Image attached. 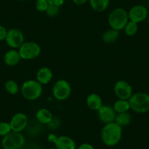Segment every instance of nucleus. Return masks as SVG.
I'll return each mask as SVG.
<instances>
[{
    "instance_id": "nucleus-12",
    "label": "nucleus",
    "mask_w": 149,
    "mask_h": 149,
    "mask_svg": "<svg viewBox=\"0 0 149 149\" xmlns=\"http://www.w3.org/2000/svg\"><path fill=\"white\" fill-rule=\"evenodd\" d=\"M117 113L114 110L113 106L102 104L97 110V116L100 121L103 124H109L114 122Z\"/></svg>"
},
{
    "instance_id": "nucleus-21",
    "label": "nucleus",
    "mask_w": 149,
    "mask_h": 149,
    "mask_svg": "<svg viewBox=\"0 0 149 149\" xmlns=\"http://www.w3.org/2000/svg\"><path fill=\"white\" fill-rule=\"evenodd\" d=\"M114 110L117 114L122 113H127L130 110V102L128 100H121L118 99L114 102L113 105Z\"/></svg>"
},
{
    "instance_id": "nucleus-11",
    "label": "nucleus",
    "mask_w": 149,
    "mask_h": 149,
    "mask_svg": "<svg viewBox=\"0 0 149 149\" xmlns=\"http://www.w3.org/2000/svg\"><path fill=\"white\" fill-rule=\"evenodd\" d=\"M148 9L142 5H134L128 11L129 20L136 24H139L145 21L148 18Z\"/></svg>"
},
{
    "instance_id": "nucleus-27",
    "label": "nucleus",
    "mask_w": 149,
    "mask_h": 149,
    "mask_svg": "<svg viewBox=\"0 0 149 149\" xmlns=\"http://www.w3.org/2000/svg\"><path fill=\"white\" fill-rule=\"evenodd\" d=\"M61 119H60L59 118H58V117L54 116L52 118V119H51V121L47 124V127H48V128L50 130H53V131H54V130H58V129L61 127Z\"/></svg>"
},
{
    "instance_id": "nucleus-24",
    "label": "nucleus",
    "mask_w": 149,
    "mask_h": 149,
    "mask_svg": "<svg viewBox=\"0 0 149 149\" xmlns=\"http://www.w3.org/2000/svg\"><path fill=\"white\" fill-rule=\"evenodd\" d=\"M124 31L125 34L129 37L134 36L138 31V24L130 21L124 27Z\"/></svg>"
},
{
    "instance_id": "nucleus-37",
    "label": "nucleus",
    "mask_w": 149,
    "mask_h": 149,
    "mask_svg": "<svg viewBox=\"0 0 149 149\" xmlns=\"http://www.w3.org/2000/svg\"><path fill=\"white\" fill-rule=\"evenodd\" d=\"M48 149H56V148H48Z\"/></svg>"
},
{
    "instance_id": "nucleus-2",
    "label": "nucleus",
    "mask_w": 149,
    "mask_h": 149,
    "mask_svg": "<svg viewBox=\"0 0 149 149\" xmlns=\"http://www.w3.org/2000/svg\"><path fill=\"white\" fill-rule=\"evenodd\" d=\"M21 93L25 100L35 101L40 98L43 91L42 84L37 80H27L24 81L21 86Z\"/></svg>"
},
{
    "instance_id": "nucleus-22",
    "label": "nucleus",
    "mask_w": 149,
    "mask_h": 149,
    "mask_svg": "<svg viewBox=\"0 0 149 149\" xmlns=\"http://www.w3.org/2000/svg\"><path fill=\"white\" fill-rule=\"evenodd\" d=\"M132 121V116L128 112L127 113H118L116 117L115 122L121 127L128 126Z\"/></svg>"
},
{
    "instance_id": "nucleus-23",
    "label": "nucleus",
    "mask_w": 149,
    "mask_h": 149,
    "mask_svg": "<svg viewBox=\"0 0 149 149\" xmlns=\"http://www.w3.org/2000/svg\"><path fill=\"white\" fill-rule=\"evenodd\" d=\"M5 89L8 94H10V95H15V94H18L19 92L20 89L19 86H18V83L16 82L14 80H8L5 83Z\"/></svg>"
},
{
    "instance_id": "nucleus-16",
    "label": "nucleus",
    "mask_w": 149,
    "mask_h": 149,
    "mask_svg": "<svg viewBox=\"0 0 149 149\" xmlns=\"http://www.w3.org/2000/svg\"><path fill=\"white\" fill-rule=\"evenodd\" d=\"M102 104L101 97L96 93H91L86 97V105L90 110L97 111Z\"/></svg>"
},
{
    "instance_id": "nucleus-5",
    "label": "nucleus",
    "mask_w": 149,
    "mask_h": 149,
    "mask_svg": "<svg viewBox=\"0 0 149 149\" xmlns=\"http://www.w3.org/2000/svg\"><path fill=\"white\" fill-rule=\"evenodd\" d=\"M26 146V138L21 132H10L2 137V147L3 149H24Z\"/></svg>"
},
{
    "instance_id": "nucleus-10",
    "label": "nucleus",
    "mask_w": 149,
    "mask_h": 149,
    "mask_svg": "<svg viewBox=\"0 0 149 149\" xmlns=\"http://www.w3.org/2000/svg\"><path fill=\"white\" fill-rule=\"evenodd\" d=\"M29 118L24 113H16L10 121L11 130L15 132H22L26 130L29 123Z\"/></svg>"
},
{
    "instance_id": "nucleus-14",
    "label": "nucleus",
    "mask_w": 149,
    "mask_h": 149,
    "mask_svg": "<svg viewBox=\"0 0 149 149\" xmlns=\"http://www.w3.org/2000/svg\"><path fill=\"white\" fill-rule=\"evenodd\" d=\"M56 149H76V143L72 138L69 136H58L56 141L54 143Z\"/></svg>"
},
{
    "instance_id": "nucleus-34",
    "label": "nucleus",
    "mask_w": 149,
    "mask_h": 149,
    "mask_svg": "<svg viewBox=\"0 0 149 149\" xmlns=\"http://www.w3.org/2000/svg\"><path fill=\"white\" fill-rule=\"evenodd\" d=\"M64 0H54V4H55L56 5H57L58 7H61L64 5Z\"/></svg>"
},
{
    "instance_id": "nucleus-8",
    "label": "nucleus",
    "mask_w": 149,
    "mask_h": 149,
    "mask_svg": "<svg viewBox=\"0 0 149 149\" xmlns=\"http://www.w3.org/2000/svg\"><path fill=\"white\" fill-rule=\"evenodd\" d=\"M5 42L12 49H18L25 42L24 35L22 31L18 29H10L8 30Z\"/></svg>"
},
{
    "instance_id": "nucleus-3",
    "label": "nucleus",
    "mask_w": 149,
    "mask_h": 149,
    "mask_svg": "<svg viewBox=\"0 0 149 149\" xmlns=\"http://www.w3.org/2000/svg\"><path fill=\"white\" fill-rule=\"evenodd\" d=\"M129 21L128 12L122 8L113 10L107 18V22L110 28L118 31L124 30Z\"/></svg>"
},
{
    "instance_id": "nucleus-39",
    "label": "nucleus",
    "mask_w": 149,
    "mask_h": 149,
    "mask_svg": "<svg viewBox=\"0 0 149 149\" xmlns=\"http://www.w3.org/2000/svg\"><path fill=\"white\" fill-rule=\"evenodd\" d=\"M148 7H149V2H148Z\"/></svg>"
},
{
    "instance_id": "nucleus-36",
    "label": "nucleus",
    "mask_w": 149,
    "mask_h": 149,
    "mask_svg": "<svg viewBox=\"0 0 149 149\" xmlns=\"http://www.w3.org/2000/svg\"><path fill=\"white\" fill-rule=\"evenodd\" d=\"M18 1H20V2H24V1H26V0H18Z\"/></svg>"
},
{
    "instance_id": "nucleus-15",
    "label": "nucleus",
    "mask_w": 149,
    "mask_h": 149,
    "mask_svg": "<svg viewBox=\"0 0 149 149\" xmlns=\"http://www.w3.org/2000/svg\"><path fill=\"white\" fill-rule=\"evenodd\" d=\"M21 60L18 51L16 49H11L7 51L4 56V61L5 64L9 67H14L18 64Z\"/></svg>"
},
{
    "instance_id": "nucleus-1",
    "label": "nucleus",
    "mask_w": 149,
    "mask_h": 149,
    "mask_svg": "<svg viewBox=\"0 0 149 149\" xmlns=\"http://www.w3.org/2000/svg\"><path fill=\"white\" fill-rule=\"evenodd\" d=\"M122 134V127L114 121L103 126L100 136L104 145L108 147H113L121 142Z\"/></svg>"
},
{
    "instance_id": "nucleus-30",
    "label": "nucleus",
    "mask_w": 149,
    "mask_h": 149,
    "mask_svg": "<svg viewBox=\"0 0 149 149\" xmlns=\"http://www.w3.org/2000/svg\"><path fill=\"white\" fill-rule=\"evenodd\" d=\"M58 136H57L56 134H54V133H50L49 134L47 137V140H48L49 143H55V142L56 141L57 138H58Z\"/></svg>"
},
{
    "instance_id": "nucleus-33",
    "label": "nucleus",
    "mask_w": 149,
    "mask_h": 149,
    "mask_svg": "<svg viewBox=\"0 0 149 149\" xmlns=\"http://www.w3.org/2000/svg\"><path fill=\"white\" fill-rule=\"evenodd\" d=\"M72 2L74 5H78V6L85 5L86 2H88V0H72Z\"/></svg>"
},
{
    "instance_id": "nucleus-17",
    "label": "nucleus",
    "mask_w": 149,
    "mask_h": 149,
    "mask_svg": "<svg viewBox=\"0 0 149 149\" xmlns=\"http://www.w3.org/2000/svg\"><path fill=\"white\" fill-rule=\"evenodd\" d=\"M25 130L30 137H37L42 132V124H40L36 118L31 119L29 121L28 125Z\"/></svg>"
},
{
    "instance_id": "nucleus-31",
    "label": "nucleus",
    "mask_w": 149,
    "mask_h": 149,
    "mask_svg": "<svg viewBox=\"0 0 149 149\" xmlns=\"http://www.w3.org/2000/svg\"><path fill=\"white\" fill-rule=\"evenodd\" d=\"M76 149H95L94 146L88 143H84L80 145Z\"/></svg>"
},
{
    "instance_id": "nucleus-35",
    "label": "nucleus",
    "mask_w": 149,
    "mask_h": 149,
    "mask_svg": "<svg viewBox=\"0 0 149 149\" xmlns=\"http://www.w3.org/2000/svg\"><path fill=\"white\" fill-rule=\"evenodd\" d=\"M47 2H48V4H54V0H46Z\"/></svg>"
},
{
    "instance_id": "nucleus-9",
    "label": "nucleus",
    "mask_w": 149,
    "mask_h": 149,
    "mask_svg": "<svg viewBox=\"0 0 149 149\" xmlns=\"http://www.w3.org/2000/svg\"><path fill=\"white\" fill-rule=\"evenodd\" d=\"M113 91L118 99L130 100L133 94L132 86L124 80H119L114 84Z\"/></svg>"
},
{
    "instance_id": "nucleus-4",
    "label": "nucleus",
    "mask_w": 149,
    "mask_h": 149,
    "mask_svg": "<svg viewBox=\"0 0 149 149\" xmlns=\"http://www.w3.org/2000/svg\"><path fill=\"white\" fill-rule=\"evenodd\" d=\"M129 102L130 109L137 113H146L149 111V94L147 93H133Z\"/></svg>"
},
{
    "instance_id": "nucleus-20",
    "label": "nucleus",
    "mask_w": 149,
    "mask_h": 149,
    "mask_svg": "<svg viewBox=\"0 0 149 149\" xmlns=\"http://www.w3.org/2000/svg\"><path fill=\"white\" fill-rule=\"evenodd\" d=\"M88 2L93 10L97 13H102L107 9L110 0H88Z\"/></svg>"
},
{
    "instance_id": "nucleus-25",
    "label": "nucleus",
    "mask_w": 149,
    "mask_h": 149,
    "mask_svg": "<svg viewBox=\"0 0 149 149\" xmlns=\"http://www.w3.org/2000/svg\"><path fill=\"white\" fill-rule=\"evenodd\" d=\"M60 12V8L56 5L55 4H49L48 8H47L46 13L47 15L51 18H54V17L57 16Z\"/></svg>"
},
{
    "instance_id": "nucleus-7",
    "label": "nucleus",
    "mask_w": 149,
    "mask_h": 149,
    "mask_svg": "<svg viewBox=\"0 0 149 149\" xmlns=\"http://www.w3.org/2000/svg\"><path fill=\"white\" fill-rule=\"evenodd\" d=\"M71 85L65 79L58 80L53 86V97L58 101H64L67 100L71 95Z\"/></svg>"
},
{
    "instance_id": "nucleus-32",
    "label": "nucleus",
    "mask_w": 149,
    "mask_h": 149,
    "mask_svg": "<svg viewBox=\"0 0 149 149\" xmlns=\"http://www.w3.org/2000/svg\"><path fill=\"white\" fill-rule=\"evenodd\" d=\"M26 149H42L40 146L35 143H31L26 146Z\"/></svg>"
},
{
    "instance_id": "nucleus-19",
    "label": "nucleus",
    "mask_w": 149,
    "mask_h": 149,
    "mask_svg": "<svg viewBox=\"0 0 149 149\" xmlns=\"http://www.w3.org/2000/svg\"><path fill=\"white\" fill-rule=\"evenodd\" d=\"M119 35L120 31L110 29L107 30L103 33L102 36V40L106 44L114 43L118 40Z\"/></svg>"
},
{
    "instance_id": "nucleus-18",
    "label": "nucleus",
    "mask_w": 149,
    "mask_h": 149,
    "mask_svg": "<svg viewBox=\"0 0 149 149\" xmlns=\"http://www.w3.org/2000/svg\"><path fill=\"white\" fill-rule=\"evenodd\" d=\"M54 117L52 113L47 108H40L36 113L35 118L42 125L48 124Z\"/></svg>"
},
{
    "instance_id": "nucleus-6",
    "label": "nucleus",
    "mask_w": 149,
    "mask_h": 149,
    "mask_svg": "<svg viewBox=\"0 0 149 149\" xmlns=\"http://www.w3.org/2000/svg\"><path fill=\"white\" fill-rule=\"evenodd\" d=\"M41 47L38 43L33 41L24 42L18 48L21 58L26 61L35 59L41 54Z\"/></svg>"
},
{
    "instance_id": "nucleus-13",
    "label": "nucleus",
    "mask_w": 149,
    "mask_h": 149,
    "mask_svg": "<svg viewBox=\"0 0 149 149\" xmlns=\"http://www.w3.org/2000/svg\"><path fill=\"white\" fill-rule=\"evenodd\" d=\"M53 72L51 69L48 67H42L37 70L36 73V80L40 84L47 85L53 79Z\"/></svg>"
},
{
    "instance_id": "nucleus-28",
    "label": "nucleus",
    "mask_w": 149,
    "mask_h": 149,
    "mask_svg": "<svg viewBox=\"0 0 149 149\" xmlns=\"http://www.w3.org/2000/svg\"><path fill=\"white\" fill-rule=\"evenodd\" d=\"M48 5L49 4L46 0H37L35 3V8L37 11L42 13L46 11Z\"/></svg>"
},
{
    "instance_id": "nucleus-26",
    "label": "nucleus",
    "mask_w": 149,
    "mask_h": 149,
    "mask_svg": "<svg viewBox=\"0 0 149 149\" xmlns=\"http://www.w3.org/2000/svg\"><path fill=\"white\" fill-rule=\"evenodd\" d=\"M10 132H12V130H11L10 124L9 122H6V121L0 122V136L1 137H5Z\"/></svg>"
},
{
    "instance_id": "nucleus-38",
    "label": "nucleus",
    "mask_w": 149,
    "mask_h": 149,
    "mask_svg": "<svg viewBox=\"0 0 149 149\" xmlns=\"http://www.w3.org/2000/svg\"><path fill=\"white\" fill-rule=\"evenodd\" d=\"M148 24H149V16H148Z\"/></svg>"
},
{
    "instance_id": "nucleus-29",
    "label": "nucleus",
    "mask_w": 149,
    "mask_h": 149,
    "mask_svg": "<svg viewBox=\"0 0 149 149\" xmlns=\"http://www.w3.org/2000/svg\"><path fill=\"white\" fill-rule=\"evenodd\" d=\"M7 33H8V30L3 26L0 25V42L5 40L6 38Z\"/></svg>"
}]
</instances>
